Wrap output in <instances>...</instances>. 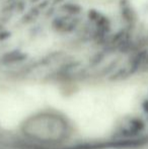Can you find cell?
Segmentation results:
<instances>
[{"label":"cell","instance_id":"1","mask_svg":"<svg viewBox=\"0 0 148 149\" xmlns=\"http://www.w3.org/2000/svg\"><path fill=\"white\" fill-rule=\"evenodd\" d=\"M122 16L127 24H135L136 14H135L134 10L131 7H129L128 5H126V4H123L122 6Z\"/></svg>","mask_w":148,"mask_h":149},{"label":"cell","instance_id":"2","mask_svg":"<svg viewBox=\"0 0 148 149\" xmlns=\"http://www.w3.org/2000/svg\"><path fill=\"white\" fill-rule=\"evenodd\" d=\"M62 10L66 12L68 14H71V15H76V14L80 13L81 11V7L77 4H73V3H67L64 4L61 7Z\"/></svg>","mask_w":148,"mask_h":149},{"label":"cell","instance_id":"3","mask_svg":"<svg viewBox=\"0 0 148 149\" xmlns=\"http://www.w3.org/2000/svg\"><path fill=\"white\" fill-rule=\"evenodd\" d=\"M99 16H101V14H99L97 10L91 9V10H89V11H88V18L90 20H92V22H95L97 19H99Z\"/></svg>","mask_w":148,"mask_h":149},{"label":"cell","instance_id":"4","mask_svg":"<svg viewBox=\"0 0 148 149\" xmlns=\"http://www.w3.org/2000/svg\"><path fill=\"white\" fill-rule=\"evenodd\" d=\"M11 33L7 31H0V41H4V40H7L8 38L10 37Z\"/></svg>","mask_w":148,"mask_h":149}]
</instances>
